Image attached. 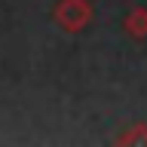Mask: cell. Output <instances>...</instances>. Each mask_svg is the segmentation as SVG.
<instances>
[{
  "mask_svg": "<svg viewBox=\"0 0 147 147\" xmlns=\"http://www.w3.org/2000/svg\"><path fill=\"white\" fill-rule=\"evenodd\" d=\"M92 3L89 0H58L52 9V18L55 25L61 28L64 34H80V31H86L92 22Z\"/></svg>",
  "mask_w": 147,
  "mask_h": 147,
  "instance_id": "1",
  "label": "cell"
},
{
  "mask_svg": "<svg viewBox=\"0 0 147 147\" xmlns=\"http://www.w3.org/2000/svg\"><path fill=\"white\" fill-rule=\"evenodd\" d=\"M117 144H147V123H132L117 135Z\"/></svg>",
  "mask_w": 147,
  "mask_h": 147,
  "instance_id": "3",
  "label": "cell"
},
{
  "mask_svg": "<svg viewBox=\"0 0 147 147\" xmlns=\"http://www.w3.org/2000/svg\"><path fill=\"white\" fill-rule=\"evenodd\" d=\"M123 28H126L129 37H135V40H144L147 37V6H132L123 18Z\"/></svg>",
  "mask_w": 147,
  "mask_h": 147,
  "instance_id": "2",
  "label": "cell"
}]
</instances>
